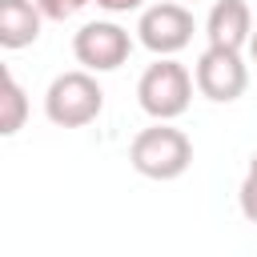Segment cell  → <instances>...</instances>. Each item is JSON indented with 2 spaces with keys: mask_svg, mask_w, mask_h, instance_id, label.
<instances>
[{
  "mask_svg": "<svg viewBox=\"0 0 257 257\" xmlns=\"http://www.w3.org/2000/svg\"><path fill=\"white\" fill-rule=\"evenodd\" d=\"M128 161L149 181H177L193 165V141L181 128H173V120H153L149 128L133 137Z\"/></svg>",
  "mask_w": 257,
  "mask_h": 257,
  "instance_id": "cell-1",
  "label": "cell"
},
{
  "mask_svg": "<svg viewBox=\"0 0 257 257\" xmlns=\"http://www.w3.org/2000/svg\"><path fill=\"white\" fill-rule=\"evenodd\" d=\"M193 88H197V80H193V72H189L181 60L157 56V60L141 72V80H137V100H141V108H145L153 120H177V116L189 112Z\"/></svg>",
  "mask_w": 257,
  "mask_h": 257,
  "instance_id": "cell-2",
  "label": "cell"
},
{
  "mask_svg": "<svg viewBox=\"0 0 257 257\" xmlns=\"http://www.w3.org/2000/svg\"><path fill=\"white\" fill-rule=\"evenodd\" d=\"M100 108H104V88L96 84V72H88V68L52 76V84L44 92V116L56 128H84L100 116Z\"/></svg>",
  "mask_w": 257,
  "mask_h": 257,
  "instance_id": "cell-3",
  "label": "cell"
},
{
  "mask_svg": "<svg viewBox=\"0 0 257 257\" xmlns=\"http://www.w3.org/2000/svg\"><path fill=\"white\" fill-rule=\"evenodd\" d=\"M193 80H197V92L213 104H233L237 96H245L249 88V64L237 48H217L209 44L201 56H197V68H193Z\"/></svg>",
  "mask_w": 257,
  "mask_h": 257,
  "instance_id": "cell-4",
  "label": "cell"
},
{
  "mask_svg": "<svg viewBox=\"0 0 257 257\" xmlns=\"http://www.w3.org/2000/svg\"><path fill=\"white\" fill-rule=\"evenodd\" d=\"M193 28H197V24H193V12H189L181 0H161V4L141 8L137 40H141L153 56H177L181 48H189Z\"/></svg>",
  "mask_w": 257,
  "mask_h": 257,
  "instance_id": "cell-5",
  "label": "cell"
},
{
  "mask_svg": "<svg viewBox=\"0 0 257 257\" xmlns=\"http://www.w3.org/2000/svg\"><path fill=\"white\" fill-rule=\"evenodd\" d=\"M72 56L88 72H116L133 56V36L116 20H88L72 36Z\"/></svg>",
  "mask_w": 257,
  "mask_h": 257,
  "instance_id": "cell-6",
  "label": "cell"
},
{
  "mask_svg": "<svg viewBox=\"0 0 257 257\" xmlns=\"http://www.w3.org/2000/svg\"><path fill=\"white\" fill-rule=\"evenodd\" d=\"M205 36L217 48H249L253 40V12L245 0H213L209 16H205Z\"/></svg>",
  "mask_w": 257,
  "mask_h": 257,
  "instance_id": "cell-7",
  "label": "cell"
},
{
  "mask_svg": "<svg viewBox=\"0 0 257 257\" xmlns=\"http://www.w3.org/2000/svg\"><path fill=\"white\" fill-rule=\"evenodd\" d=\"M40 24H44V12L36 8V0H0V48L16 52L36 44Z\"/></svg>",
  "mask_w": 257,
  "mask_h": 257,
  "instance_id": "cell-8",
  "label": "cell"
},
{
  "mask_svg": "<svg viewBox=\"0 0 257 257\" xmlns=\"http://www.w3.org/2000/svg\"><path fill=\"white\" fill-rule=\"evenodd\" d=\"M28 120V96L20 88V80L12 72H4V88H0V137H16Z\"/></svg>",
  "mask_w": 257,
  "mask_h": 257,
  "instance_id": "cell-9",
  "label": "cell"
},
{
  "mask_svg": "<svg viewBox=\"0 0 257 257\" xmlns=\"http://www.w3.org/2000/svg\"><path fill=\"white\" fill-rule=\"evenodd\" d=\"M237 205H241V217L249 225H257V153L249 157V169H245V181L237 189Z\"/></svg>",
  "mask_w": 257,
  "mask_h": 257,
  "instance_id": "cell-10",
  "label": "cell"
},
{
  "mask_svg": "<svg viewBox=\"0 0 257 257\" xmlns=\"http://www.w3.org/2000/svg\"><path fill=\"white\" fill-rule=\"evenodd\" d=\"M84 4H92V0H36V8L44 12V20H68V16H76Z\"/></svg>",
  "mask_w": 257,
  "mask_h": 257,
  "instance_id": "cell-11",
  "label": "cell"
},
{
  "mask_svg": "<svg viewBox=\"0 0 257 257\" xmlns=\"http://www.w3.org/2000/svg\"><path fill=\"white\" fill-rule=\"evenodd\" d=\"M96 8H104V12H112V16H120V12H137V8H145V0H92Z\"/></svg>",
  "mask_w": 257,
  "mask_h": 257,
  "instance_id": "cell-12",
  "label": "cell"
},
{
  "mask_svg": "<svg viewBox=\"0 0 257 257\" xmlns=\"http://www.w3.org/2000/svg\"><path fill=\"white\" fill-rule=\"evenodd\" d=\"M249 56H253V64H257V28H253V40H249Z\"/></svg>",
  "mask_w": 257,
  "mask_h": 257,
  "instance_id": "cell-13",
  "label": "cell"
}]
</instances>
